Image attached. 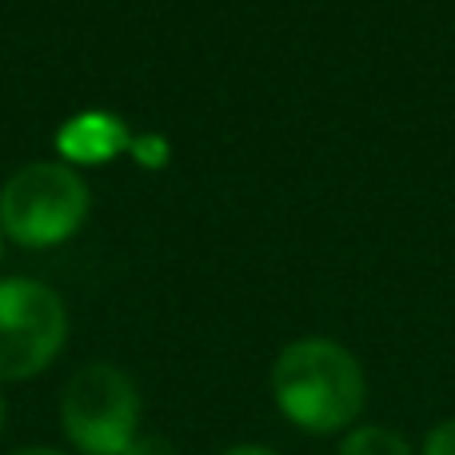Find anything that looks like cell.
<instances>
[{"instance_id":"obj_1","label":"cell","mask_w":455,"mask_h":455,"mask_svg":"<svg viewBox=\"0 0 455 455\" xmlns=\"http://www.w3.org/2000/svg\"><path fill=\"white\" fill-rule=\"evenodd\" d=\"M272 395L283 419L312 435H331L363 411V371L344 344L307 336L280 352L272 368Z\"/></svg>"},{"instance_id":"obj_2","label":"cell","mask_w":455,"mask_h":455,"mask_svg":"<svg viewBox=\"0 0 455 455\" xmlns=\"http://www.w3.org/2000/svg\"><path fill=\"white\" fill-rule=\"evenodd\" d=\"M88 216V184L68 164H28L0 192V232L20 248L64 243Z\"/></svg>"},{"instance_id":"obj_3","label":"cell","mask_w":455,"mask_h":455,"mask_svg":"<svg viewBox=\"0 0 455 455\" xmlns=\"http://www.w3.org/2000/svg\"><path fill=\"white\" fill-rule=\"evenodd\" d=\"M60 424L84 455H124L140 427L136 384L112 363H88L60 395Z\"/></svg>"},{"instance_id":"obj_4","label":"cell","mask_w":455,"mask_h":455,"mask_svg":"<svg viewBox=\"0 0 455 455\" xmlns=\"http://www.w3.org/2000/svg\"><path fill=\"white\" fill-rule=\"evenodd\" d=\"M68 312L36 280H0V379H28L60 355Z\"/></svg>"},{"instance_id":"obj_5","label":"cell","mask_w":455,"mask_h":455,"mask_svg":"<svg viewBox=\"0 0 455 455\" xmlns=\"http://www.w3.org/2000/svg\"><path fill=\"white\" fill-rule=\"evenodd\" d=\"M56 148L76 164H100V160H112L116 152L132 148V132L108 112H80L56 132Z\"/></svg>"},{"instance_id":"obj_6","label":"cell","mask_w":455,"mask_h":455,"mask_svg":"<svg viewBox=\"0 0 455 455\" xmlns=\"http://www.w3.org/2000/svg\"><path fill=\"white\" fill-rule=\"evenodd\" d=\"M339 455H416L408 448L400 432H387V427H355L344 440Z\"/></svg>"},{"instance_id":"obj_7","label":"cell","mask_w":455,"mask_h":455,"mask_svg":"<svg viewBox=\"0 0 455 455\" xmlns=\"http://www.w3.org/2000/svg\"><path fill=\"white\" fill-rule=\"evenodd\" d=\"M132 152L148 168H156V164H164V160H168V144L160 140V136H132Z\"/></svg>"},{"instance_id":"obj_8","label":"cell","mask_w":455,"mask_h":455,"mask_svg":"<svg viewBox=\"0 0 455 455\" xmlns=\"http://www.w3.org/2000/svg\"><path fill=\"white\" fill-rule=\"evenodd\" d=\"M424 455H455V419L440 424L424 443Z\"/></svg>"},{"instance_id":"obj_9","label":"cell","mask_w":455,"mask_h":455,"mask_svg":"<svg viewBox=\"0 0 455 455\" xmlns=\"http://www.w3.org/2000/svg\"><path fill=\"white\" fill-rule=\"evenodd\" d=\"M124 455H180V451H176L164 435H136L132 448H128Z\"/></svg>"},{"instance_id":"obj_10","label":"cell","mask_w":455,"mask_h":455,"mask_svg":"<svg viewBox=\"0 0 455 455\" xmlns=\"http://www.w3.org/2000/svg\"><path fill=\"white\" fill-rule=\"evenodd\" d=\"M224 455H280L272 448H259V443H240V448H228Z\"/></svg>"},{"instance_id":"obj_11","label":"cell","mask_w":455,"mask_h":455,"mask_svg":"<svg viewBox=\"0 0 455 455\" xmlns=\"http://www.w3.org/2000/svg\"><path fill=\"white\" fill-rule=\"evenodd\" d=\"M16 455H64V451H56V448H24V451H16Z\"/></svg>"},{"instance_id":"obj_12","label":"cell","mask_w":455,"mask_h":455,"mask_svg":"<svg viewBox=\"0 0 455 455\" xmlns=\"http://www.w3.org/2000/svg\"><path fill=\"white\" fill-rule=\"evenodd\" d=\"M0 432H4V400H0Z\"/></svg>"},{"instance_id":"obj_13","label":"cell","mask_w":455,"mask_h":455,"mask_svg":"<svg viewBox=\"0 0 455 455\" xmlns=\"http://www.w3.org/2000/svg\"><path fill=\"white\" fill-rule=\"evenodd\" d=\"M0 256H4V232H0Z\"/></svg>"}]
</instances>
